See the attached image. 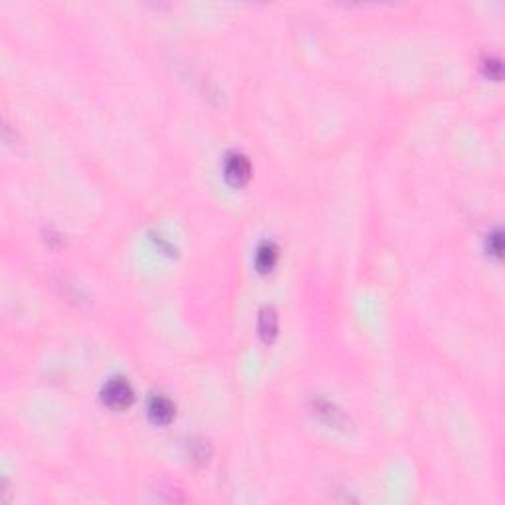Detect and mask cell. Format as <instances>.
<instances>
[{
	"label": "cell",
	"instance_id": "cell-6",
	"mask_svg": "<svg viewBox=\"0 0 505 505\" xmlns=\"http://www.w3.org/2000/svg\"><path fill=\"white\" fill-rule=\"evenodd\" d=\"M316 412H318V414H322V416L326 414L328 423L333 426L342 425V423L346 421V419H344V414L336 409L333 405H330V403H320V405H316Z\"/></svg>",
	"mask_w": 505,
	"mask_h": 505
},
{
	"label": "cell",
	"instance_id": "cell-4",
	"mask_svg": "<svg viewBox=\"0 0 505 505\" xmlns=\"http://www.w3.org/2000/svg\"><path fill=\"white\" fill-rule=\"evenodd\" d=\"M277 331H279V316L277 310L272 306H265L259 314V333L261 338L270 344L274 338H277Z\"/></svg>",
	"mask_w": 505,
	"mask_h": 505
},
{
	"label": "cell",
	"instance_id": "cell-5",
	"mask_svg": "<svg viewBox=\"0 0 505 505\" xmlns=\"http://www.w3.org/2000/svg\"><path fill=\"white\" fill-rule=\"evenodd\" d=\"M277 261H279V247L274 243H263L257 251V257H255L257 268L261 272H268L274 268Z\"/></svg>",
	"mask_w": 505,
	"mask_h": 505
},
{
	"label": "cell",
	"instance_id": "cell-1",
	"mask_svg": "<svg viewBox=\"0 0 505 505\" xmlns=\"http://www.w3.org/2000/svg\"><path fill=\"white\" fill-rule=\"evenodd\" d=\"M103 403L115 410H123L126 407L132 405L134 401V393H132V387L130 383L123 377H115L107 381V385L103 387Z\"/></svg>",
	"mask_w": 505,
	"mask_h": 505
},
{
	"label": "cell",
	"instance_id": "cell-3",
	"mask_svg": "<svg viewBox=\"0 0 505 505\" xmlns=\"http://www.w3.org/2000/svg\"><path fill=\"white\" fill-rule=\"evenodd\" d=\"M174 414H176V407L168 397H164V395L152 397V401L148 405V416L154 425H170Z\"/></svg>",
	"mask_w": 505,
	"mask_h": 505
},
{
	"label": "cell",
	"instance_id": "cell-7",
	"mask_svg": "<svg viewBox=\"0 0 505 505\" xmlns=\"http://www.w3.org/2000/svg\"><path fill=\"white\" fill-rule=\"evenodd\" d=\"M489 243H491L489 251L493 252L495 257H502V233H500V231L493 233V235L489 237Z\"/></svg>",
	"mask_w": 505,
	"mask_h": 505
},
{
	"label": "cell",
	"instance_id": "cell-2",
	"mask_svg": "<svg viewBox=\"0 0 505 505\" xmlns=\"http://www.w3.org/2000/svg\"><path fill=\"white\" fill-rule=\"evenodd\" d=\"M251 162L245 154H231L225 162V178L233 186H245L251 180Z\"/></svg>",
	"mask_w": 505,
	"mask_h": 505
}]
</instances>
